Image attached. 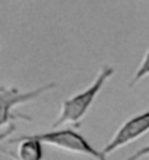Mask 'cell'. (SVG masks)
<instances>
[{
    "instance_id": "cell-1",
    "label": "cell",
    "mask_w": 149,
    "mask_h": 160,
    "mask_svg": "<svg viewBox=\"0 0 149 160\" xmlns=\"http://www.w3.org/2000/svg\"><path fill=\"white\" fill-rule=\"evenodd\" d=\"M114 67L111 66H104L99 68L98 74L94 79V82L83 89L82 92L75 93L73 96L67 98L61 102V108H60V114L54 122H53V128H60L67 124H81L89 108L92 106L94 101L97 99L98 93L101 92V89L104 88V84L114 76Z\"/></svg>"
},
{
    "instance_id": "cell-2",
    "label": "cell",
    "mask_w": 149,
    "mask_h": 160,
    "mask_svg": "<svg viewBox=\"0 0 149 160\" xmlns=\"http://www.w3.org/2000/svg\"><path fill=\"white\" fill-rule=\"evenodd\" d=\"M35 135L43 141V144H47V146L56 147L59 150H63V152L89 157L92 160H107V156H104L102 152L95 150L86 141L83 135H81L72 128H61V130L53 128L51 131Z\"/></svg>"
},
{
    "instance_id": "cell-3",
    "label": "cell",
    "mask_w": 149,
    "mask_h": 160,
    "mask_svg": "<svg viewBox=\"0 0 149 160\" xmlns=\"http://www.w3.org/2000/svg\"><path fill=\"white\" fill-rule=\"evenodd\" d=\"M56 88V83H47L44 86L34 89V90H28V92H21L16 88H6L2 86L0 88V128L9 125L13 119L16 118H25L19 114H13V109L18 105L26 103V102L35 101L37 98L43 96L44 93H47L48 90H53ZM31 121L29 118H25Z\"/></svg>"
},
{
    "instance_id": "cell-4",
    "label": "cell",
    "mask_w": 149,
    "mask_h": 160,
    "mask_svg": "<svg viewBox=\"0 0 149 160\" xmlns=\"http://www.w3.org/2000/svg\"><path fill=\"white\" fill-rule=\"evenodd\" d=\"M149 132V109L133 115L127 121H124L115 131V134L110 138V141L104 146L101 152L104 156H108L111 153L117 152L119 148L127 146V144L136 141L143 135Z\"/></svg>"
},
{
    "instance_id": "cell-5",
    "label": "cell",
    "mask_w": 149,
    "mask_h": 160,
    "mask_svg": "<svg viewBox=\"0 0 149 160\" xmlns=\"http://www.w3.org/2000/svg\"><path fill=\"white\" fill-rule=\"evenodd\" d=\"M13 141H18L16 153H15L16 160H43L44 144L35 134L24 135Z\"/></svg>"
},
{
    "instance_id": "cell-6",
    "label": "cell",
    "mask_w": 149,
    "mask_h": 160,
    "mask_svg": "<svg viewBox=\"0 0 149 160\" xmlns=\"http://www.w3.org/2000/svg\"><path fill=\"white\" fill-rule=\"evenodd\" d=\"M148 76H149V50L145 52L141 64H139V67L136 68V72H135L132 80H130V88H133L135 84H137L141 80L146 79Z\"/></svg>"
},
{
    "instance_id": "cell-7",
    "label": "cell",
    "mask_w": 149,
    "mask_h": 160,
    "mask_svg": "<svg viewBox=\"0 0 149 160\" xmlns=\"http://www.w3.org/2000/svg\"><path fill=\"white\" fill-rule=\"evenodd\" d=\"M149 156V144L148 146H145V147H142L141 150H137L136 153H133L130 157H127L126 160H142L145 159V157Z\"/></svg>"
}]
</instances>
